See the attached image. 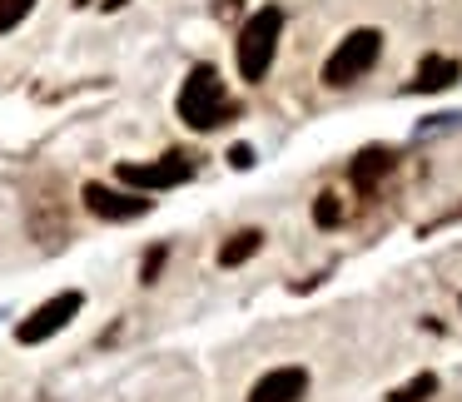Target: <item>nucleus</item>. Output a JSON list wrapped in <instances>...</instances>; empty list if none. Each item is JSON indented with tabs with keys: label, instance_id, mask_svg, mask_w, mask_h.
Masks as SVG:
<instances>
[{
	"label": "nucleus",
	"instance_id": "5",
	"mask_svg": "<svg viewBox=\"0 0 462 402\" xmlns=\"http://www.w3.org/2000/svg\"><path fill=\"white\" fill-rule=\"evenodd\" d=\"M189 174H194V164L184 160V154H164V160H154V164H120V184H130V189H140V194L189 184Z\"/></svg>",
	"mask_w": 462,
	"mask_h": 402
},
{
	"label": "nucleus",
	"instance_id": "2",
	"mask_svg": "<svg viewBox=\"0 0 462 402\" xmlns=\"http://www.w3.org/2000/svg\"><path fill=\"white\" fill-rule=\"evenodd\" d=\"M279 35H283V11L279 5H263L244 21L239 31V75L249 85H259L273 70V55H279Z\"/></svg>",
	"mask_w": 462,
	"mask_h": 402
},
{
	"label": "nucleus",
	"instance_id": "13",
	"mask_svg": "<svg viewBox=\"0 0 462 402\" xmlns=\"http://www.w3.org/2000/svg\"><path fill=\"white\" fill-rule=\"evenodd\" d=\"M31 11H35V0H0V35H11Z\"/></svg>",
	"mask_w": 462,
	"mask_h": 402
},
{
	"label": "nucleus",
	"instance_id": "4",
	"mask_svg": "<svg viewBox=\"0 0 462 402\" xmlns=\"http://www.w3.org/2000/svg\"><path fill=\"white\" fill-rule=\"evenodd\" d=\"M85 308V298L75 288H65V293H55V298H45L41 308L31 313V318H21V328H15V338L25 343V348H35V343H45V338H55V333L65 328V323L75 318V313Z\"/></svg>",
	"mask_w": 462,
	"mask_h": 402
},
{
	"label": "nucleus",
	"instance_id": "11",
	"mask_svg": "<svg viewBox=\"0 0 462 402\" xmlns=\"http://www.w3.org/2000/svg\"><path fill=\"white\" fill-rule=\"evenodd\" d=\"M432 392H438V378H432V372H418L412 382L393 388V392H388V402H422V397H432Z\"/></svg>",
	"mask_w": 462,
	"mask_h": 402
},
{
	"label": "nucleus",
	"instance_id": "6",
	"mask_svg": "<svg viewBox=\"0 0 462 402\" xmlns=\"http://www.w3.org/2000/svg\"><path fill=\"white\" fill-rule=\"evenodd\" d=\"M85 209L110 224H125V219H144L154 209V199H144L140 189L125 194V189H110V184H85Z\"/></svg>",
	"mask_w": 462,
	"mask_h": 402
},
{
	"label": "nucleus",
	"instance_id": "14",
	"mask_svg": "<svg viewBox=\"0 0 462 402\" xmlns=\"http://www.w3.org/2000/svg\"><path fill=\"white\" fill-rule=\"evenodd\" d=\"M164 253H170L164 243H160V249H150V259H144V269H140V279H144V283H154V279H160V263H164Z\"/></svg>",
	"mask_w": 462,
	"mask_h": 402
},
{
	"label": "nucleus",
	"instance_id": "8",
	"mask_svg": "<svg viewBox=\"0 0 462 402\" xmlns=\"http://www.w3.org/2000/svg\"><path fill=\"white\" fill-rule=\"evenodd\" d=\"M457 80H462V65L452 60V55H422L418 75L408 80V95H438V90H448V85H457Z\"/></svg>",
	"mask_w": 462,
	"mask_h": 402
},
{
	"label": "nucleus",
	"instance_id": "10",
	"mask_svg": "<svg viewBox=\"0 0 462 402\" xmlns=\"http://www.w3.org/2000/svg\"><path fill=\"white\" fill-rule=\"evenodd\" d=\"M259 249H263V233H259V229H239V233H234V239L219 249V263H224V269H239V263H249Z\"/></svg>",
	"mask_w": 462,
	"mask_h": 402
},
{
	"label": "nucleus",
	"instance_id": "9",
	"mask_svg": "<svg viewBox=\"0 0 462 402\" xmlns=\"http://www.w3.org/2000/svg\"><path fill=\"white\" fill-rule=\"evenodd\" d=\"M393 169V150H378V144H373V150H363L358 160H353V184H358V189H373V184L383 179V174Z\"/></svg>",
	"mask_w": 462,
	"mask_h": 402
},
{
	"label": "nucleus",
	"instance_id": "7",
	"mask_svg": "<svg viewBox=\"0 0 462 402\" xmlns=\"http://www.w3.org/2000/svg\"><path fill=\"white\" fill-rule=\"evenodd\" d=\"M309 392V372L303 368H273L249 388V402H299Z\"/></svg>",
	"mask_w": 462,
	"mask_h": 402
},
{
	"label": "nucleus",
	"instance_id": "17",
	"mask_svg": "<svg viewBox=\"0 0 462 402\" xmlns=\"http://www.w3.org/2000/svg\"><path fill=\"white\" fill-rule=\"evenodd\" d=\"M75 5H95V0H75Z\"/></svg>",
	"mask_w": 462,
	"mask_h": 402
},
{
	"label": "nucleus",
	"instance_id": "12",
	"mask_svg": "<svg viewBox=\"0 0 462 402\" xmlns=\"http://www.w3.org/2000/svg\"><path fill=\"white\" fill-rule=\"evenodd\" d=\"M313 224H319V229H338L343 224V199L338 194H319V199H313Z\"/></svg>",
	"mask_w": 462,
	"mask_h": 402
},
{
	"label": "nucleus",
	"instance_id": "15",
	"mask_svg": "<svg viewBox=\"0 0 462 402\" xmlns=\"http://www.w3.org/2000/svg\"><path fill=\"white\" fill-rule=\"evenodd\" d=\"M229 164H234V169H254V150H249V144H234Z\"/></svg>",
	"mask_w": 462,
	"mask_h": 402
},
{
	"label": "nucleus",
	"instance_id": "3",
	"mask_svg": "<svg viewBox=\"0 0 462 402\" xmlns=\"http://www.w3.org/2000/svg\"><path fill=\"white\" fill-rule=\"evenodd\" d=\"M383 55V31H373V25H358V31H348L338 41V50L323 60V85H333V90H343V85L363 80V75L378 65Z\"/></svg>",
	"mask_w": 462,
	"mask_h": 402
},
{
	"label": "nucleus",
	"instance_id": "16",
	"mask_svg": "<svg viewBox=\"0 0 462 402\" xmlns=\"http://www.w3.org/2000/svg\"><path fill=\"white\" fill-rule=\"evenodd\" d=\"M105 11H125V5H130V0H100Z\"/></svg>",
	"mask_w": 462,
	"mask_h": 402
},
{
	"label": "nucleus",
	"instance_id": "1",
	"mask_svg": "<svg viewBox=\"0 0 462 402\" xmlns=\"http://www.w3.org/2000/svg\"><path fill=\"white\" fill-rule=\"evenodd\" d=\"M180 120L189 124V130H199V134L219 130V124L229 120L224 80H219L214 65H194V70L184 75V85H180Z\"/></svg>",
	"mask_w": 462,
	"mask_h": 402
}]
</instances>
